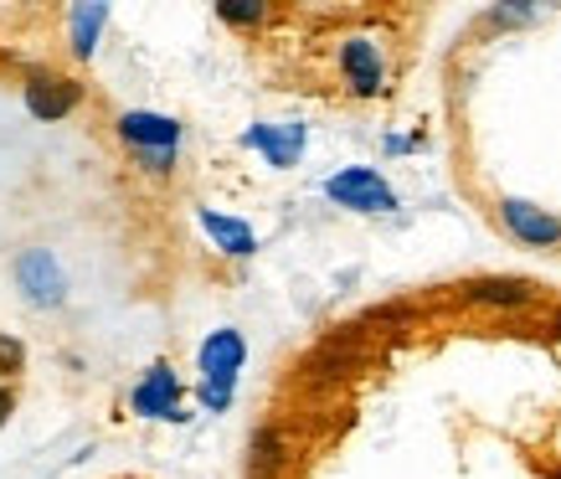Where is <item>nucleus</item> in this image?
<instances>
[{
	"instance_id": "1",
	"label": "nucleus",
	"mask_w": 561,
	"mask_h": 479,
	"mask_svg": "<svg viewBox=\"0 0 561 479\" xmlns=\"http://www.w3.org/2000/svg\"><path fill=\"white\" fill-rule=\"evenodd\" d=\"M242 361H248V341H242V330L221 326V330H211V335L202 341V351H196V372H202L196 397H202L206 412H227V408H232V397H238V377H242Z\"/></svg>"
},
{
	"instance_id": "2",
	"label": "nucleus",
	"mask_w": 561,
	"mask_h": 479,
	"mask_svg": "<svg viewBox=\"0 0 561 479\" xmlns=\"http://www.w3.org/2000/svg\"><path fill=\"white\" fill-rule=\"evenodd\" d=\"M324 196L335 206H345V212H360V217L397 212V186L381 171H371V166H345V171L324 175Z\"/></svg>"
},
{
	"instance_id": "3",
	"label": "nucleus",
	"mask_w": 561,
	"mask_h": 479,
	"mask_svg": "<svg viewBox=\"0 0 561 479\" xmlns=\"http://www.w3.org/2000/svg\"><path fill=\"white\" fill-rule=\"evenodd\" d=\"M335 68L341 83L351 88V99H381L387 93V52L371 32H351L335 47Z\"/></svg>"
},
{
	"instance_id": "4",
	"label": "nucleus",
	"mask_w": 561,
	"mask_h": 479,
	"mask_svg": "<svg viewBox=\"0 0 561 479\" xmlns=\"http://www.w3.org/2000/svg\"><path fill=\"white\" fill-rule=\"evenodd\" d=\"M500 223L526 248H561V217L551 206H536L526 196H500Z\"/></svg>"
},
{
	"instance_id": "5",
	"label": "nucleus",
	"mask_w": 561,
	"mask_h": 479,
	"mask_svg": "<svg viewBox=\"0 0 561 479\" xmlns=\"http://www.w3.org/2000/svg\"><path fill=\"white\" fill-rule=\"evenodd\" d=\"M139 418H160V423H186V412H181V377H175L165 361H154L150 372L139 377V387L129 392Z\"/></svg>"
},
{
	"instance_id": "6",
	"label": "nucleus",
	"mask_w": 561,
	"mask_h": 479,
	"mask_svg": "<svg viewBox=\"0 0 561 479\" xmlns=\"http://www.w3.org/2000/svg\"><path fill=\"white\" fill-rule=\"evenodd\" d=\"M119 135L124 145L135 155H175L181 150V124L171 119V114H150V109H129V114H119Z\"/></svg>"
},
{
	"instance_id": "7",
	"label": "nucleus",
	"mask_w": 561,
	"mask_h": 479,
	"mask_svg": "<svg viewBox=\"0 0 561 479\" xmlns=\"http://www.w3.org/2000/svg\"><path fill=\"white\" fill-rule=\"evenodd\" d=\"M242 145L263 155L273 171H294L309 145V129L305 124H253V129H242Z\"/></svg>"
},
{
	"instance_id": "8",
	"label": "nucleus",
	"mask_w": 561,
	"mask_h": 479,
	"mask_svg": "<svg viewBox=\"0 0 561 479\" xmlns=\"http://www.w3.org/2000/svg\"><path fill=\"white\" fill-rule=\"evenodd\" d=\"M78 99H83V88L72 83V78H57V72H32L26 78V114L32 119H68L72 109H78Z\"/></svg>"
},
{
	"instance_id": "9",
	"label": "nucleus",
	"mask_w": 561,
	"mask_h": 479,
	"mask_svg": "<svg viewBox=\"0 0 561 479\" xmlns=\"http://www.w3.org/2000/svg\"><path fill=\"white\" fill-rule=\"evenodd\" d=\"M16 284L26 289L32 305H62V294H68V278L57 269V258L47 248H26L16 258Z\"/></svg>"
},
{
	"instance_id": "10",
	"label": "nucleus",
	"mask_w": 561,
	"mask_h": 479,
	"mask_svg": "<svg viewBox=\"0 0 561 479\" xmlns=\"http://www.w3.org/2000/svg\"><path fill=\"white\" fill-rule=\"evenodd\" d=\"M459 299L463 305H479V309H520L536 299V284H530V278H515V274H484V278L459 284Z\"/></svg>"
},
{
	"instance_id": "11",
	"label": "nucleus",
	"mask_w": 561,
	"mask_h": 479,
	"mask_svg": "<svg viewBox=\"0 0 561 479\" xmlns=\"http://www.w3.org/2000/svg\"><path fill=\"white\" fill-rule=\"evenodd\" d=\"M284 464H289L284 429L278 423H257L248 433V479H284Z\"/></svg>"
},
{
	"instance_id": "12",
	"label": "nucleus",
	"mask_w": 561,
	"mask_h": 479,
	"mask_svg": "<svg viewBox=\"0 0 561 479\" xmlns=\"http://www.w3.org/2000/svg\"><path fill=\"white\" fill-rule=\"evenodd\" d=\"M196 223H202V232L217 242L227 258H253L257 253V232L242 223V217H227V212H211V206H202V212H196Z\"/></svg>"
},
{
	"instance_id": "13",
	"label": "nucleus",
	"mask_w": 561,
	"mask_h": 479,
	"mask_svg": "<svg viewBox=\"0 0 561 479\" xmlns=\"http://www.w3.org/2000/svg\"><path fill=\"white\" fill-rule=\"evenodd\" d=\"M68 21H72V52H78V57H93L103 21H108V5H78Z\"/></svg>"
},
{
	"instance_id": "14",
	"label": "nucleus",
	"mask_w": 561,
	"mask_h": 479,
	"mask_svg": "<svg viewBox=\"0 0 561 479\" xmlns=\"http://www.w3.org/2000/svg\"><path fill=\"white\" fill-rule=\"evenodd\" d=\"M217 16L227 21V26H263V21H268V5H232V0H221Z\"/></svg>"
},
{
	"instance_id": "15",
	"label": "nucleus",
	"mask_w": 561,
	"mask_h": 479,
	"mask_svg": "<svg viewBox=\"0 0 561 479\" xmlns=\"http://www.w3.org/2000/svg\"><path fill=\"white\" fill-rule=\"evenodd\" d=\"M530 21H536L530 5H494L490 11V26H530Z\"/></svg>"
},
{
	"instance_id": "16",
	"label": "nucleus",
	"mask_w": 561,
	"mask_h": 479,
	"mask_svg": "<svg viewBox=\"0 0 561 479\" xmlns=\"http://www.w3.org/2000/svg\"><path fill=\"white\" fill-rule=\"evenodd\" d=\"M21 366H26V351H21V341L0 335V372H21Z\"/></svg>"
},
{
	"instance_id": "17",
	"label": "nucleus",
	"mask_w": 561,
	"mask_h": 479,
	"mask_svg": "<svg viewBox=\"0 0 561 479\" xmlns=\"http://www.w3.org/2000/svg\"><path fill=\"white\" fill-rule=\"evenodd\" d=\"M11 408H16V397H11L5 387H0V429H5V418H11Z\"/></svg>"
},
{
	"instance_id": "18",
	"label": "nucleus",
	"mask_w": 561,
	"mask_h": 479,
	"mask_svg": "<svg viewBox=\"0 0 561 479\" xmlns=\"http://www.w3.org/2000/svg\"><path fill=\"white\" fill-rule=\"evenodd\" d=\"M551 330H561V309H557V320H551Z\"/></svg>"
}]
</instances>
